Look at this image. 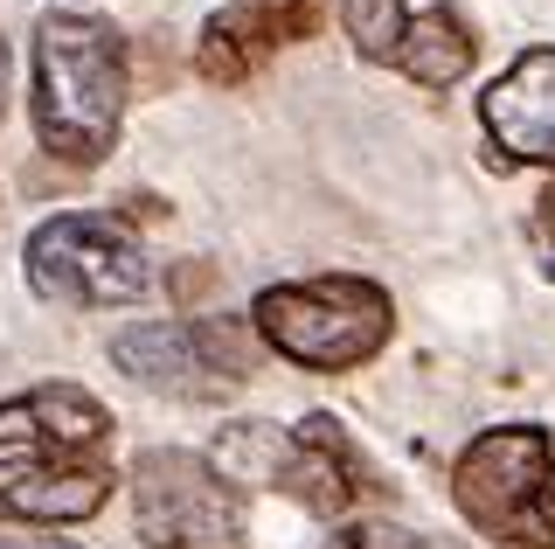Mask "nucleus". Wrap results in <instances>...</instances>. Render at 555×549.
Here are the masks:
<instances>
[{
  "label": "nucleus",
  "mask_w": 555,
  "mask_h": 549,
  "mask_svg": "<svg viewBox=\"0 0 555 549\" xmlns=\"http://www.w3.org/2000/svg\"><path fill=\"white\" fill-rule=\"evenodd\" d=\"M112 410L83 383H35L0 404V514L8 522H91L112 501Z\"/></svg>",
  "instance_id": "obj_1"
},
{
  "label": "nucleus",
  "mask_w": 555,
  "mask_h": 549,
  "mask_svg": "<svg viewBox=\"0 0 555 549\" xmlns=\"http://www.w3.org/2000/svg\"><path fill=\"white\" fill-rule=\"evenodd\" d=\"M126 36L98 14H42L35 28V140L63 167H98L126 126Z\"/></svg>",
  "instance_id": "obj_2"
},
{
  "label": "nucleus",
  "mask_w": 555,
  "mask_h": 549,
  "mask_svg": "<svg viewBox=\"0 0 555 549\" xmlns=\"http://www.w3.org/2000/svg\"><path fill=\"white\" fill-rule=\"evenodd\" d=\"M216 473L250 480V487H278L306 514H326V522H340V514H354V508L389 494V480L369 467V452L326 410L299 418L292 432H278V424H230L216 445Z\"/></svg>",
  "instance_id": "obj_3"
},
{
  "label": "nucleus",
  "mask_w": 555,
  "mask_h": 549,
  "mask_svg": "<svg viewBox=\"0 0 555 549\" xmlns=\"http://www.w3.org/2000/svg\"><path fill=\"white\" fill-rule=\"evenodd\" d=\"M250 328L271 355H285V362H299L312 375H340V369H361L389 348L396 306L375 279L326 271V279H299V285L257 293Z\"/></svg>",
  "instance_id": "obj_4"
},
{
  "label": "nucleus",
  "mask_w": 555,
  "mask_h": 549,
  "mask_svg": "<svg viewBox=\"0 0 555 549\" xmlns=\"http://www.w3.org/2000/svg\"><path fill=\"white\" fill-rule=\"evenodd\" d=\"M451 501L507 549H555V445L542 424H493L451 459Z\"/></svg>",
  "instance_id": "obj_5"
},
{
  "label": "nucleus",
  "mask_w": 555,
  "mask_h": 549,
  "mask_svg": "<svg viewBox=\"0 0 555 549\" xmlns=\"http://www.w3.org/2000/svg\"><path fill=\"white\" fill-rule=\"evenodd\" d=\"M28 285L35 299L49 306H132L160 285L146 244H139L132 216H112V209H69V216H49L42 230L28 237Z\"/></svg>",
  "instance_id": "obj_6"
},
{
  "label": "nucleus",
  "mask_w": 555,
  "mask_h": 549,
  "mask_svg": "<svg viewBox=\"0 0 555 549\" xmlns=\"http://www.w3.org/2000/svg\"><path fill=\"white\" fill-rule=\"evenodd\" d=\"M112 362L139 390L173 404H222L250 383V334L222 314H181V320H139L112 334Z\"/></svg>",
  "instance_id": "obj_7"
},
{
  "label": "nucleus",
  "mask_w": 555,
  "mask_h": 549,
  "mask_svg": "<svg viewBox=\"0 0 555 549\" xmlns=\"http://www.w3.org/2000/svg\"><path fill=\"white\" fill-rule=\"evenodd\" d=\"M132 528L146 549H243L250 508L202 452L153 445L132 459Z\"/></svg>",
  "instance_id": "obj_8"
},
{
  "label": "nucleus",
  "mask_w": 555,
  "mask_h": 549,
  "mask_svg": "<svg viewBox=\"0 0 555 549\" xmlns=\"http://www.w3.org/2000/svg\"><path fill=\"white\" fill-rule=\"evenodd\" d=\"M320 22H326V0H236V8L208 14V28L195 42V77L236 91V84H250L285 42L320 36Z\"/></svg>",
  "instance_id": "obj_9"
},
{
  "label": "nucleus",
  "mask_w": 555,
  "mask_h": 549,
  "mask_svg": "<svg viewBox=\"0 0 555 549\" xmlns=\"http://www.w3.org/2000/svg\"><path fill=\"white\" fill-rule=\"evenodd\" d=\"M479 118L493 132L500 161L555 167V49H520L479 91Z\"/></svg>",
  "instance_id": "obj_10"
},
{
  "label": "nucleus",
  "mask_w": 555,
  "mask_h": 549,
  "mask_svg": "<svg viewBox=\"0 0 555 549\" xmlns=\"http://www.w3.org/2000/svg\"><path fill=\"white\" fill-rule=\"evenodd\" d=\"M389 71H403L410 84H424V91L459 84L465 71H473V28H465V14L444 8V0H438V8H424V14H410V28H403V42H396Z\"/></svg>",
  "instance_id": "obj_11"
},
{
  "label": "nucleus",
  "mask_w": 555,
  "mask_h": 549,
  "mask_svg": "<svg viewBox=\"0 0 555 549\" xmlns=\"http://www.w3.org/2000/svg\"><path fill=\"white\" fill-rule=\"evenodd\" d=\"M340 22L369 63H389L403 28H410V0H340Z\"/></svg>",
  "instance_id": "obj_12"
},
{
  "label": "nucleus",
  "mask_w": 555,
  "mask_h": 549,
  "mask_svg": "<svg viewBox=\"0 0 555 549\" xmlns=\"http://www.w3.org/2000/svg\"><path fill=\"white\" fill-rule=\"evenodd\" d=\"M326 549H424V536L403 522H347L326 536Z\"/></svg>",
  "instance_id": "obj_13"
},
{
  "label": "nucleus",
  "mask_w": 555,
  "mask_h": 549,
  "mask_svg": "<svg viewBox=\"0 0 555 549\" xmlns=\"http://www.w3.org/2000/svg\"><path fill=\"white\" fill-rule=\"evenodd\" d=\"M0 549H83V542H63V536H35V542H0Z\"/></svg>",
  "instance_id": "obj_14"
},
{
  "label": "nucleus",
  "mask_w": 555,
  "mask_h": 549,
  "mask_svg": "<svg viewBox=\"0 0 555 549\" xmlns=\"http://www.w3.org/2000/svg\"><path fill=\"white\" fill-rule=\"evenodd\" d=\"M542 230H555V181L542 188Z\"/></svg>",
  "instance_id": "obj_15"
},
{
  "label": "nucleus",
  "mask_w": 555,
  "mask_h": 549,
  "mask_svg": "<svg viewBox=\"0 0 555 549\" xmlns=\"http://www.w3.org/2000/svg\"><path fill=\"white\" fill-rule=\"evenodd\" d=\"M0 118H8V42H0Z\"/></svg>",
  "instance_id": "obj_16"
},
{
  "label": "nucleus",
  "mask_w": 555,
  "mask_h": 549,
  "mask_svg": "<svg viewBox=\"0 0 555 549\" xmlns=\"http://www.w3.org/2000/svg\"><path fill=\"white\" fill-rule=\"evenodd\" d=\"M548 279H555V257H548Z\"/></svg>",
  "instance_id": "obj_17"
}]
</instances>
